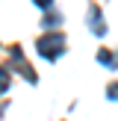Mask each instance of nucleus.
I'll use <instances>...</instances> for the list:
<instances>
[{"label":"nucleus","instance_id":"20e7f679","mask_svg":"<svg viewBox=\"0 0 118 121\" xmlns=\"http://www.w3.org/2000/svg\"><path fill=\"white\" fill-rule=\"evenodd\" d=\"M6 89H9V71H6V68H0V95H3Z\"/></svg>","mask_w":118,"mask_h":121},{"label":"nucleus","instance_id":"39448f33","mask_svg":"<svg viewBox=\"0 0 118 121\" xmlns=\"http://www.w3.org/2000/svg\"><path fill=\"white\" fill-rule=\"evenodd\" d=\"M106 95H109L112 100H118V83H115V86H109V92H106Z\"/></svg>","mask_w":118,"mask_h":121},{"label":"nucleus","instance_id":"7ed1b4c3","mask_svg":"<svg viewBox=\"0 0 118 121\" xmlns=\"http://www.w3.org/2000/svg\"><path fill=\"white\" fill-rule=\"evenodd\" d=\"M97 59L106 65V68H118V53H112V50H100Z\"/></svg>","mask_w":118,"mask_h":121},{"label":"nucleus","instance_id":"423d86ee","mask_svg":"<svg viewBox=\"0 0 118 121\" xmlns=\"http://www.w3.org/2000/svg\"><path fill=\"white\" fill-rule=\"evenodd\" d=\"M35 3H38V6H50L53 0H35Z\"/></svg>","mask_w":118,"mask_h":121},{"label":"nucleus","instance_id":"f257e3e1","mask_svg":"<svg viewBox=\"0 0 118 121\" xmlns=\"http://www.w3.org/2000/svg\"><path fill=\"white\" fill-rule=\"evenodd\" d=\"M38 53L44 59H56L59 53L65 50V44H62V35H44V39H38Z\"/></svg>","mask_w":118,"mask_h":121},{"label":"nucleus","instance_id":"f03ea898","mask_svg":"<svg viewBox=\"0 0 118 121\" xmlns=\"http://www.w3.org/2000/svg\"><path fill=\"white\" fill-rule=\"evenodd\" d=\"M88 24H92V30H94L97 35H103V33H106V27L100 24V12H97V9H92V12H88Z\"/></svg>","mask_w":118,"mask_h":121}]
</instances>
